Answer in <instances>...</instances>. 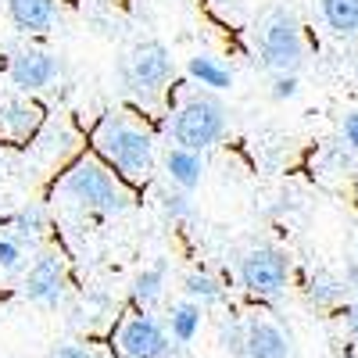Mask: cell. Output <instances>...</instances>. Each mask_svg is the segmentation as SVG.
I'll return each instance as SVG.
<instances>
[{
	"instance_id": "9",
	"label": "cell",
	"mask_w": 358,
	"mask_h": 358,
	"mask_svg": "<svg viewBox=\"0 0 358 358\" xmlns=\"http://www.w3.org/2000/svg\"><path fill=\"white\" fill-rule=\"evenodd\" d=\"M57 76H62L57 54L40 50V47L18 50L11 57V65H8V79L15 83V90H22V94H40V90H47Z\"/></svg>"
},
{
	"instance_id": "18",
	"label": "cell",
	"mask_w": 358,
	"mask_h": 358,
	"mask_svg": "<svg viewBox=\"0 0 358 358\" xmlns=\"http://www.w3.org/2000/svg\"><path fill=\"white\" fill-rule=\"evenodd\" d=\"M322 22L337 36H358V0H322Z\"/></svg>"
},
{
	"instance_id": "19",
	"label": "cell",
	"mask_w": 358,
	"mask_h": 358,
	"mask_svg": "<svg viewBox=\"0 0 358 358\" xmlns=\"http://www.w3.org/2000/svg\"><path fill=\"white\" fill-rule=\"evenodd\" d=\"M11 236H18L22 244H33V241H40L43 236V229H47V212L40 204H22L18 212L11 215Z\"/></svg>"
},
{
	"instance_id": "21",
	"label": "cell",
	"mask_w": 358,
	"mask_h": 358,
	"mask_svg": "<svg viewBox=\"0 0 358 358\" xmlns=\"http://www.w3.org/2000/svg\"><path fill=\"white\" fill-rule=\"evenodd\" d=\"M219 348L229 358H244V319L241 315H229L219 326Z\"/></svg>"
},
{
	"instance_id": "11",
	"label": "cell",
	"mask_w": 358,
	"mask_h": 358,
	"mask_svg": "<svg viewBox=\"0 0 358 358\" xmlns=\"http://www.w3.org/2000/svg\"><path fill=\"white\" fill-rule=\"evenodd\" d=\"M8 15L22 33H50L57 22V0H8Z\"/></svg>"
},
{
	"instance_id": "10",
	"label": "cell",
	"mask_w": 358,
	"mask_h": 358,
	"mask_svg": "<svg viewBox=\"0 0 358 358\" xmlns=\"http://www.w3.org/2000/svg\"><path fill=\"white\" fill-rule=\"evenodd\" d=\"M244 358H294V341L265 315L244 319Z\"/></svg>"
},
{
	"instance_id": "5",
	"label": "cell",
	"mask_w": 358,
	"mask_h": 358,
	"mask_svg": "<svg viewBox=\"0 0 358 358\" xmlns=\"http://www.w3.org/2000/svg\"><path fill=\"white\" fill-rule=\"evenodd\" d=\"M176 76V62H172V50L158 40H143L136 43L126 62H122V79L133 90L136 97H155L172 83Z\"/></svg>"
},
{
	"instance_id": "27",
	"label": "cell",
	"mask_w": 358,
	"mask_h": 358,
	"mask_svg": "<svg viewBox=\"0 0 358 358\" xmlns=\"http://www.w3.org/2000/svg\"><path fill=\"white\" fill-rule=\"evenodd\" d=\"M344 326H348V337L358 344V297H355V301L344 308Z\"/></svg>"
},
{
	"instance_id": "12",
	"label": "cell",
	"mask_w": 358,
	"mask_h": 358,
	"mask_svg": "<svg viewBox=\"0 0 358 358\" xmlns=\"http://www.w3.org/2000/svg\"><path fill=\"white\" fill-rule=\"evenodd\" d=\"M305 297H308L312 308L330 312L348 297V287H344V280L337 273H330V268H312L308 283H305Z\"/></svg>"
},
{
	"instance_id": "2",
	"label": "cell",
	"mask_w": 358,
	"mask_h": 358,
	"mask_svg": "<svg viewBox=\"0 0 358 358\" xmlns=\"http://www.w3.org/2000/svg\"><path fill=\"white\" fill-rule=\"evenodd\" d=\"M94 143L101 158L126 179H147L155 172V140L122 115H108L94 133Z\"/></svg>"
},
{
	"instance_id": "13",
	"label": "cell",
	"mask_w": 358,
	"mask_h": 358,
	"mask_svg": "<svg viewBox=\"0 0 358 358\" xmlns=\"http://www.w3.org/2000/svg\"><path fill=\"white\" fill-rule=\"evenodd\" d=\"M43 122V111L29 101H4L0 104V133L4 136H15V140H25L33 136Z\"/></svg>"
},
{
	"instance_id": "1",
	"label": "cell",
	"mask_w": 358,
	"mask_h": 358,
	"mask_svg": "<svg viewBox=\"0 0 358 358\" xmlns=\"http://www.w3.org/2000/svg\"><path fill=\"white\" fill-rule=\"evenodd\" d=\"M54 197L72 204V208H83V212H101V215L126 212L133 204V194L118 183L115 172L97 158H79L62 179H57Z\"/></svg>"
},
{
	"instance_id": "6",
	"label": "cell",
	"mask_w": 358,
	"mask_h": 358,
	"mask_svg": "<svg viewBox=\"0 0 358 358\" xmlns=\"http://www.w3.org/2000/svg\"><path fill=\"white\" fill-rule=\"evenodd\" d=\"M241 283L251 297H280L290 283V255L273 248V244H262V248H251L244 258H241Z\"/></svg>"
},
{
	"instance_id": "20",
	"label": "cell",
	"mask_w": 358,
	"mask_h": 358,
	"mask_svg": "<svg viewBox=\"0 0 358 358\" xmlns=\"http://www.w3.org/2000/svg\"><path fill=\"white\" fill-rule=\"evenodd\" d=\"M183 294H187V301H194L197 308H208V305L222 301V283L212 273H190L183 280Z\"/></svg>"
},
{
	"instance_id": "16",
	"label": "cell",
	"mask_w": 358,
	"mask_h": 358,
	"mask_svg": "<svg viewBox=\"0 0 358 358\" xmlns=\"http://www.w3.org/2000/svg\"><path fill=\"white\" fill-rule=\"evenodd\" d=\"M165 280H169V262H165V258H158L155 265H147L143 273L133 280V301H136V308H140V312L155 308V305L162 301V294H165Z\"/></svg>"
},
{
	"instance_id": "24",
	"label": "cell",
	"mask_w": 358,
	"mask_h": 358,
	"mask_svg": "<svg viewBox=\"0 0 358 358\" xmlns=\"http://www.w3.org/2000/svg\"><path fill=\"white\" fill-rule=\"evenodd\" d=\"M297 90H301L297 76H276V79H273V97H276V101H290V97H297Z\"/></svg>"
},
{
	"instance_id": "22",
	"label": "cell",
	"mask_w": 358,
	"mask_h": 358,
	"mask_svg": "<svg viewBox=\"0 0 358 358\" xmlns=\"http://www.w3.org/2000/svg\"><path fill=\"white\" fill-rule=\"evenodd\" d=\"M162 212L172 219V222H190L194 219V197L183 194V190H162Z\"/></svg>"
},
{
	"instance_id": "23",
	"label": "cell",
	"mask_w": 358,
	"mask_h": 358,
	"mask_svg": "<svg viewBox=\"0 0 358 358\" xmlns=\"http://www.w3.org/2000/svg\"><path fill=\"white\" fill-rule=\"evenodd\" d=\"M25 262V244L18 236H4L0 233V273H18Z\"/></svg>"
},
{
	"instance_id": "3",
	"label": "cell",
	"mask_w": 358,
	"mask_h": 358,
	"mask_svg": "<svg viewBox=\"0 0 358 358\" xmlns=\"http://www.w3.org/2000/svg\"><path fill=\"white\" fill-rule=\"evenodd\" d=\"M258 54L262 65L276 76H297L305 65V36L301 25L287 8H273L258 25Z\"/></svg>"
},
{
	"instance_id": "17",
	"label": "cell",
	"mask_w": 358,
	"mask_h": 358,
	"mask_svg": "<svg viewBox=\"0 0 358 358\" xmlns=\"http://www.w3.org/2000/svg\"><path fill=\"white\" fill-rule=\"evenodd\" d=\"M187 76L194 83H201L204 90H229L233 86V72L212 54H194L187 62Z\"/></svg>"
},
{
	"instance_id": "4",
	"label": "cell",
	"mask_w": 358,
	"mask_h": 358,
	"mask_svg": "<svg viewBox=\"0 0 358 358\" xmlns=\"http://www.w3.org/2000/svg\"><path fill=\"white\" fill-rule=\"evenodd\" d=\"M226 118L229 115H226L222 101H215V97H194V101H187L183 108L172 115L169 129H172L176 147L201 155V151H208V147H215L222 140Z\"/></svg>"
},
{
	"instance_id": "14",
	"label": "cell",
	"mask_w": 358,
	"mask_h": 358,
	"mask_svg": "<svg viewBox=\"0 0 358 358\" xmlns=\"http://www.w3.org/2000/svg\"><path fill=\"white\" fill-rule=\"evenodd\" d=\"M201 322H204V308H197L194 301H176L172 308H169V319H165V330H169V341L176 344V348H187V344H194L197 341V334H201Z\"/></svg>"
},
{
	"instance_id": "7",
	"label": "cell",
	"mask_w": 358,
	"mask_h": 358,
	"mask_svg": "<svg viewBox=\"0 0 358 358\" xmlns=\"http://www.w3.org/2000/svg\"><path fill=\"white\" fill-rule=\"evenodd\" d=\"M115 344L122 351V358H172L176 344L169 341L165 322L155 319L151 312H136L129 315L115 334Z\"/></svg>"
},
{
	"instance_id": "8",
	"label": "cell",
	"mask_w": 358,
	"mask_h": 358,
	"mask_svg": "<svg viewBox=\"0 0 358 358\" xmlns=\"http://www.w3.org/2000/svg\"><path fill=\"white\" fill-rule=\"evenodd\" d=\"M65 287H69L65 262H62V255H54V251H43L33 265L25 268V276H22V294L33 305H43V308H57V305H62Z\"/></svg>"
},
{
	"instance_id": "26",
	"label": "cell",
	"mask_w": 358,
	"mask_h": 358,
	"mask_svg": "<svg viewBox=\"0 0 358 358\" xmlns=\"http://www.w3.org/2000/svg\"><path fill=\"white\" fill-rule=\"evenodd\" d=\"M50 358H97V355L90 351L86 344H57Z\"/></svg>"
},
{
	"instance_id": "25",
	"label": "cell",
	"mask_w": 358,
	"mask_h": 358,
	"mask_svg": "<svg viewBox=\"0 0 358 358\" xmlns=\"http://www.w3.org/2000/svg\"><path fill=\"white\" fill-rule=\"evenodd\" d=\"M341 136H344V143L351 147V151H358V111L344 115V126H341Z\"/></svg>"
},
{
	"instance_id": "15",
	"label": "cell",
	"mask_w": 358,
	"mask_h": 358,
	"mask_svg": "<svg viewBox=\"0 0 358 358\" xmlns=\"http://www.w3.org/2000/svg\"><path fill=\"white\" fill-rule=\"evenodd\" d=\"M165 172H169L176 190L190 194V190L201 187V179H204V158L194 155V151H183V147H172V151L165 155Z\"/></svg>"
}]
</instances>
